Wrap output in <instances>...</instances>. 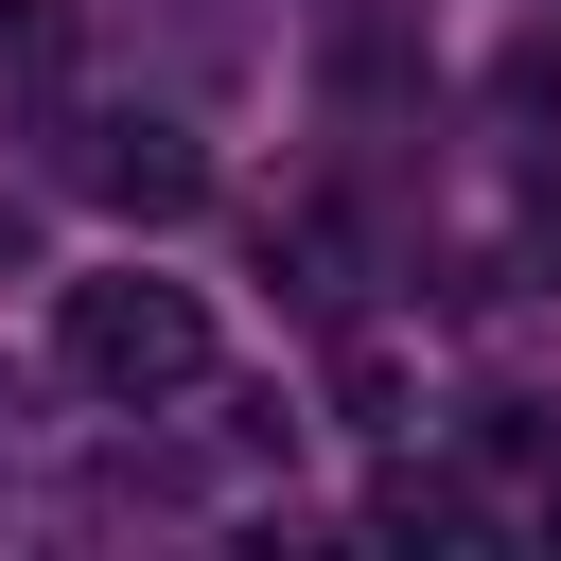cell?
Masks as SVG:
<instances>
[{
    "instance_id": "2",
    "label": "cell",
    "mask_w": 561,
    "mask_h": 561,
    "mask_svg": "<svg viewBox=\"0 0 561 561\" xmlns=\"http://www.w3.org/2000/svg\"><path fill=\"white\" fill-rule=\"evenodd\" d=\"M70 175H88L105 210H193V193H210V158H193L175 123H88V140H70Z\"/></svg>"
},
{
    "instance_id": "1",
    "label": "cell",
    "mask_w": 561,
    "mask_h": 561,
    "mask_svg": "<svg viewBox=\"0 0 561 561\" xmlns=\"http://www.w3.org/2000/svg\"><path fill=\"white\" fill-rule=\"evenodd\" d=\"M53 351H70V386H105V403H175V386H210V298L193 280H70L53 298Z\"/></svg>"
},
{
    "instance_id": "4",
    "label": "cell",
    "mask_w": 561,
    "mask_h": 561,
    "mask_svg": "<svg viewBox=\"0 0 561 561\" xmlns=\"http://www.w3.org/2000/svg\"><path fill=\"white\" fill-rule=\"evenodd\" d=\"M368 526H403V543H456V526H473V491H456V473H386V491H368Z\"/></svg>"
},
{
    "instance_id": "3",
    "label": "cell",
    "mask_w": 561,
    "mask_h": 561,
    "mask_svg": "<svg viewBox=\"0 0 561 561\" xmlns=\"http://www.w3.org/2000/svg\"><path fill=\"white\" fill-rule=\"evenodd\" d=\"M70 105V0H0V123Z\"/></svg>"
}]
</instances>
